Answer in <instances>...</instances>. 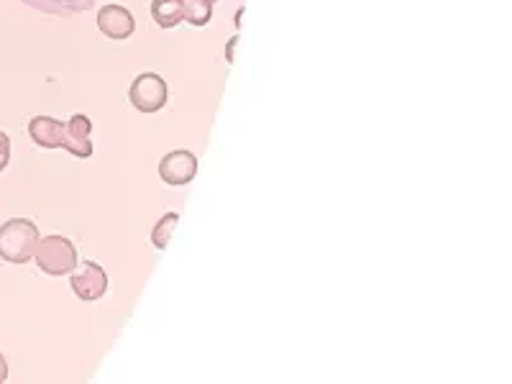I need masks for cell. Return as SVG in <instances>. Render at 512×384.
Listing matches in <instances>:
<instances>
[{
  "label": "cell",
  "mask_w": 512,
  "mask_h": 384,
  "mask_svg": "<svg viewBox=\"0 0 512 384\" xmlns=\"http://www.w3.org/2000/svg\"><path fill=\"white\" fill-rule=\"evenodd\" d=\"M41 233L29 218H11L0 226V259L8 264H29Z\"/></svg>",
  "instance_id": "1"
},
{
  "label": "cell",
  "mask_w": 512,
  "mask_h": 384,
  "mask_svg": "<svg viewBox=\"0 0 512 384\" xmlns=\"http://www.w3.org/2000/svg\"><path fill=\"white\" fill-rule=\"evenodd\" d=\"M34 262L49 277H67L80 262V254L67 236H47V239H39Z\"/></svg>",
  "instance_id": "2"
},
{
  "label": "cell",
  "mask_w": 512,
  "mask_h": 384,
  "mask_svg": "<svg viewBox=\"0 0 512 384\" xmlns=\"http://www.w3.org/2000/svg\"><path fill=\"white\" fill-rule=\"evenodd\" d=\"M169 85L159 72H141L128 88V103L144 116H154L167 105Z\"/></svg>",
  "instance_id": "3"
},
{
  "label": "cell",
  "mask_w": 512,
  "mask_h": 384,
  "mask_svg": "<svg viewBox=\"0 0 512 384\" xmlns=\"http://www.w3.org/2000/svg\"><path fill=\"white\" fill-rule=\"evenodd\" d=\"M70 287L82 303H95L108 292V272L93 259H80L70 274Z\"/></svg>",
  "instance_id": "4"
},
{
  "label": "cell",
  "mask_w": 512,
  "mask_h": 384,
  "mask_svg": "<svg viewBox=\"0 0 512 384\" xmlns=\"http://www.w3.org/2000/svg\"><path fill=\"white\" fill-rule=\"evenodd\" d=\"M159 177L169 187H185L198 177V157L187 149H172L159 162Z\"/></svg>",
  "instance_id": "5"
},
{
  "label": "cell",
  "mask_w": 512,
  "mask_h": 384,
  "mask_svg": "<svg viewBox=\"0 0 512 384\" xmlns=\"http://www.w3.org/2000/svg\"><path fill=\"white\" fill-rule=\"evenodd\" d=\"M95 24H98L100 34L111 41L131 39L136 31L134 13L121 6V3H108V6L100 8L98 16H95Z\"/></svg>",
  "instance_id": "6"
},
{
  "label": "cell",
  "mask_w": 512,
  "mask_h": 384,
  "mask_svg": "<svg viewBox=\"0 0 512 384\" xmlns=\"http://www.w3.org/2000/svg\"><path fill=\"white\" fill-rule=\"evenodd\" d=\"M62 149L77 159L93 157V121L85 113H75L70 121H64Z\"/></svg>",
  "instance_id": "7"
},
{
  "label": "cell",
  "mask_w": 512,
  "mask_h": 384,
  "mask_svg": "<svg viewBox=\"0 0 512 384\" xmlns=\"http://www.w3.org/2000/svg\"><path fill=\"white\" fill-rule=\"evenodd\" d=\"M29 136L41 149H62L64 121L54 116H36L29 121Z\"/></svg>",
  "instance_id": "8"
},
{
  "label": "cell",
  "mask_w": 512,
  "mask_h": 384,
  "mask_svg": "<svg viewBox=\"0 0 512 384\" xmlns=\"http://www.w3.org/2000/svg\"><path fill=\"white\" fill-rule=\"evenodd\" d=\"M149 13H152L154 24L159 29H175L185 21V13H182V0H152L149 6Z\"/></svg>",
  "instance_id": "9"
},
{
  "label": "cell",
  "mask_w": 512,
  "mask_h": 384,
  "mask_svg": "<svg viewBox=\"0 0 512 384\" xmlns=\"http://www.w3.org/2000/svg\"><path fill=\"white\" fill-rule=\"evenodd\" d=\"M213 8L216 3L213 0H182V13H185V21L195 29H203L210 24L213 18Z\"/></svg>",
  "instance_id": "10"
},
{
  "label": "cell",
  "mask_w": 512,
  "mask_h": 384,
  "mask_svg": "<svg viewBox=\"0 0 512 384\" xmlns=\"http://www.w3.org/2000/svg\"><path fill=\"white\" fill-rule=\"evenodd\" d=\"M177 226H180V213H175V210L164 213V216L159 218V221L154 223V228H152V246H154V249H159V251L167 249L169 241H172V236H175Z\"/></svg>",
  "instance_id": "11"
},
{
  "label": "cell",
  "mask_w": 512,
  "mask_h": 384,
  "mask_svg": "<svg viewBox=\"0 0 512 384\" xmlns=\"http://www.w3.org/2000/svg\"><path fill=\"white\" fill-rule=\"evenodd\" d=\"M8 162H11V139L6 131H0V172L8 167Z\"/></svg>",
  "instance_id": "12"
},
{
  "label": "cell",
  "mask_w": 512,
  "mask_h": 384,
  "mask_svg": "<svg viewBox=\"0 0 512 384\" xmlns=\"http://www.w3.org/2000/svg\"><path fill=\"white\" fill-rule=\"evenodd\" d=\"M236 44H239V34H233L231 39H228V44H226V62L228 64H233V59H236Z\"/></svg>",
  "instance_id": "13"
},
{
  "label": "cell",
  "mask_w": 512,
  "mask_h": 384,
  "mask_svg": "<svg viewBox=\"0 0 512 384\" xmlns=\"http://www.w3.org/2000/svg\"><path fill=\"white\" fill-rule=\"evenodd\" d=\"M8 379V364H6V356L0 351V382H6Z\"/></svg>",
  "instance_id": "14"
},
{
  "label": "cell",
  "mask_w": 512,
  "mask_h": 384,
  "mask_svg": "<svg viewBox=\"0 0 512 384\" xmlns=\"http://www.w3.org/2000/svg\"><path fill=\"white\" fill-rule=\"evenodd\" d=\"M213 3H218V0H213Z\"/></svg>",
  "instance_id": "15"
}]
</instances>
